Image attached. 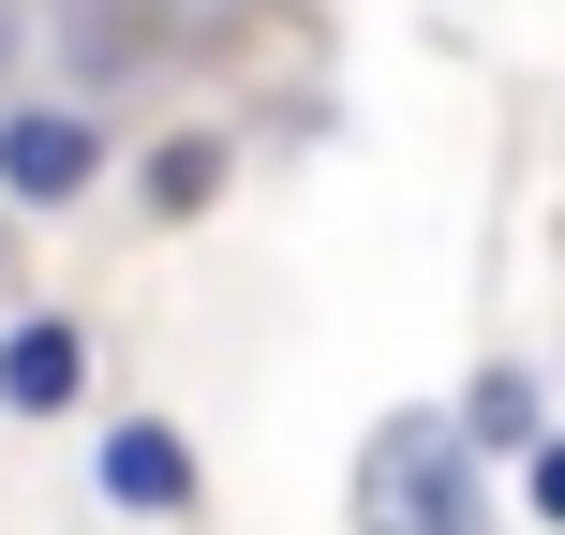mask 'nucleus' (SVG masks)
I'll list each match as a JSON object with an SVG mask.
<instances>
[{
	"instance_id": "obj_2",
	"label": "nucleus",
	"mask_w": 565,
	"mask_h": 535,
	"mask_svg": "<svg viewBox=\"0 0 565 535\" xmlns=\"http://www.w3.org/2000/svg\"><path fill=\"white\" fill-rule=\"evenodd\" d=\"M89 164H105V135H89L75 105H15V119H0V194H15V208L89 194Z\"/></svg>"
},
{
	"instance_id": "obj_1",
	"label": "nucleus",
	"mask_w": 565,
	"mask_h": 535,
	"mask_svg": "<svg viewBox=\"0 0 565 535\" xmlns=\"http://www.w3.org/2000/svg\"><path fill=\"white\" fill-rule=\"evenodd\" d=\"M358 535H491V491H477V447L447 417H402L372 447V491H358Z\"/></svg>"
},
{
	"instance_id": "obj_5",
	"label": "nucleus",
	"mask_w": 565,
	"mask_h": 535,
	"mask_svg": "<svg viewBox=\"0 0 565 535\" xmlns=\"http://www.w3.org/2000/svg\"><path fill=\"white\" fill-rule=\"evenodd\" d=\"M461 431H477V447H521V431H536V387H521V372H477V402H461Z\"/></svg>"
},
{
	"instance_id": "obj_3",
	"label": "nucleus",
	"mask_w": 565,
	"mask_h": 535,
	"mask_svg": "<svg viewBox=\"0 0 565 535\" xmlns=\"http://www.w3.org/2000/svg\"><path fill=\"white\" fill-rule=\"evenodd\" d=\"M75 387H89V328H60V312H15V328H0V402H15V417H60Z\"/></svg>"
},
{
	"instance_id": "obj_4",
	"label": "nucleus",
	"mask_w": 565,
	"mask_h": 535,
	"mask_svg": "<svg viewBox=\"0 0 565 535\" xmlns=\"http://www.w3.org/2000/svg\"><path fill=\"white\" fill-rule=\"evenodd\" d=\"M105 506L119 521H194V447H179V431H105Z\"/></svg>"
},
{
	"instance_id": "obj_6",
	"label": "nucleus",
	"mask_w": 565,
	"mask_h": 535,
	"mask_svg": "<svg viewBox=\"0 0 565 535\" xmlns=\"http://www.w3.org/2000/svg\"><path fill=\"white\" fill-rule=\"evenodd\" d=\"M536 521H565V447H536Z\"/></svg>"
}]
</instances>
